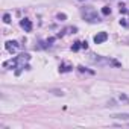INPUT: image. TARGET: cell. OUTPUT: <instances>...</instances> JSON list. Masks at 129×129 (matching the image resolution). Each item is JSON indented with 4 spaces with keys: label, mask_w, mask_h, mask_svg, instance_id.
<instances>
[{
    "label": "cell",
    "mask_w": 129,
    "mask_h": 129,
    "mask_svg": "<svg viewBox=\"0 0 129 129\" xmlns=\"http://www.w3.org/2000/svg\"><path fill=\"white\" fill-rule=\"evenodd\" d=\"M58 18H59V20H61V18L64 20V18H66V15H64V14H59V15H58Z\"/></svg>",
    "instance_id": "13"
},
{
    "label": "cell",
    "mask_w": 129,
    "mask_h": 129,
    "mask_svg": "<svg viewBox=\"0 0 129 129\" xmlns=\"http://www.w3.org/2000/svg\"><path fill=\"white\" fill-rule=\"evenodd\" d=\"M102 14H103V15H109V14H111V8H109V6H103Z\"/></svg>",
    "instance_id": "9"
},
{
    "label": "cell",
    "mask_w": 129,
    "mask_h": 129,
    "mask_svg": "<svg viewBox=\"0 0 129 129\" xmlns=\"http://www.w3.org/2000/svg\"><path fill=\"white\" fill-rule=\"evenodd\" d=\"M20 26H21L26 32H30V30H32V27H34V26H32V21H30L29 18H23V20L20 21Z\"/></svg>",
    "instance_id": "6"
},
{
    "label": "cell",
    "mask_w": 129,
    "mask_h": 129,
    "mask_svg": "<svg viewBox=\"0 0 129 129\" xmlns=\"http://www.w3.org/2000/svg\"><path fill=\"white\" fill-rule=\"evenodd\" d=\"M3 21H5V23H9V21H11V15H9V14H5V15H3Z\"/></svg>",
    "instance_id": "11"
},
{
    "label": "cell",
    "mask_w": 129,
    "mask_h": 129,
    "mask_svg": "<svg viewBox=\"0 0 129 129\" xmlns=\"http://www.w3.org/2000/svg\"><path fill=\"white\" fill-rule=\"evenodd\" d=\"M29 59H30V56H29L27 53H21V55H18V56L14 58V59L5 61V62H3V67H5V69H9V67L18 69V70H17V75H20V70L24 69V62H27Z\"/></svg>",
    "instance_id": "1"
},
{
    "label": "cell",
    "mask_w": 129,
    "mask_h": 129,
    "mask_svg": "<svg viewBox=\"0 0 129 129\" xmlns=\"http://www.w3.org/2000/svg\"><path fill=\"white\" fill-rule=\"evenodd\" d=\"M5 47H6V50H8V52H11V53H15V52L20 49V44H18L17 41H6Z\"/></svg>",
    "instance_id": "4"
},
{
    "label": "cell",
    "mask_w": 129,
    "mask_h": 129,
    "mask_svg": "<svg viewBox=\"0 0 129 129\" xmlns=\"http://www.w3.org/2000/svg\"><path fill=\"white\" fill-rule=\"evenodd\" d=\"M87 47H88V43H87V41H84V43H82V49H87Z\"/></svg>",
    "instance_id": "12"
},
{
    "label": "cell",
    "mask_w": 129,
    "mask_h": 129,
    "mask_svg": "<svg viewBox=\"0 0 129 129\" xmlns=\"http://www.w3.org/2000/svg\"><path fill=\"white\" fill-rule=\"evenodd\" d=\"M81 47H82V43H79V41H76V43H75V44L72 46V50H73V52H78V50H79Z\"/></svg>",
    "instance_id": "8"
},
{
    "label": "cell",
    "mask_w": 129,
    "mask_h": 129,
    "mask_svg": "<svg viewBox=\"0 0 129 129\" xmlns=\"http://www.w3.org/2000/svg\"><path fill=\"white\" fill-rule=\"evenodd\" d=\"M108 40V34L106 32H99L97 35H94V43L96 44H102Z\"/></svg>",
    "instance_id": "5"
},
{
    "label": "cell",
    "mask_w": 129,
    "mask_h": 129,
    "mask_svg": "<svg viewBox=\"0 0 129 129\" xmlns=\"http://www.w3.org/2000/svg\"><path fill=\"white\" fill-rule=\"evenodd\" d=\"M91 62L99 64V66H109V64H112V66H118L117 61L108 59V58H102V56H99V55H91Z\"/></svg>",
    "instance_id": "3"
},
{
    "label": "cell",
    "mask_w": 129,
    "mask_h": 129,
    "mask_svg": "<svg viewBox=\"0 0 129 129\" xmlns=\"http://www.w3.org/2000/svg\"><path fill=\"white\" fill-rule=\"evenodd\" d=\"M112 118H118V120H129V112H121V114H114Z\"/></svg>",
    "instance_id": "7"
},
{
    "label": "cell",
    "mask_w": 129,
    "mask_h": 129,
    "mask_svg": "<svg viewBox=\"0 0 129 129\" xmlns=\"http://www.w3.org/2000/svg\"><path fill=\"white\" fill-rule=\"evenodd\" d=\"M82 15H84V18H85L87 21H90V23H99V21H100L97 12H96L91 6L84 8V9H82Z\"/></svg>",
    "instance_id": "2"
},
{
    "label": "cell",
    "mask_w": 129,
    "mask_h": 129,
    "mask_svg": "<svg viewBox=\"0 0 129 129\" xmlns=\"http://www.w3.org/2000/svg\"><path fill=\"white\" fill-rule=\"evenodd\" d=\"M72 70V67H69V66H61L59 67V72L61 73H64V72H70Z\"/></svg>",
    "instance_id": "10"
}]
</instances>
